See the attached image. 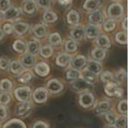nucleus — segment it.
I'll use <instances>...</instances> for the list:
<instances>
[{"label":"nucleus","mask_w":128,"mask_h":128,"mask_svg":"<svg viewBox=\"0 0 128 128\" xmlns=\"http://www.w3.org/2000/svg\"><path fill=\"white\" fill-rule=\"evenodd\" d=\"M105 92L110 97H121L123 95V90L118 88V84L115 82L108 83L105 87Z\"/></svg>","instance_id":"nucleus-1"},{"label":"nucleus","mask_w":128,"mask_h":128,"mask_svg":"<svg viewBox=\"0 0 128 128\" xmlns=\"http://www.w3.org/2000/svg\"><path fill=\"white\" fill-rule=\"evenodd\" d=\"M124 12V8L121 4L113 3L108 8V14L111 18H118Z\"/></svg>","instance_id":"nucleus-2"},{"label":"nucleus","mask_w":128,"mask_h":128,"mask_svg":"<svg viewBox=\"0 0 128 128\" xmlns=\"http://www.w3.org/2000/svg\"><path fill=\"white\" fill-rule=\"evenodd\" d=\"M16 99L21 102H26L31 94V89L28 87H22L17 88L14 92Z\"/></svg>","instance_id":"nucleus-3"},{"label":"nucleus","mask_w":128,"mask_h":128,"mask_svg":"<svg viewBox=\"0 0 128 128\" xmlns=\"http://www.w3.org/2000/svg\"><path fill=\"white\" fill-rule=\"evenodd\" d=\"M33 99L37 103H44L47 99V91L44 88H37L33 93Z\"/></svg>","instance_id":"nucleus-4"},{"label":"nucleus","mask_w":128,"mask_h":128,"mask_svg":"<svg viewBox=\"0 0 128 128\" xmlns=\"http://www.w3.org/2000/svg\"><path fill=\"white\" fill-rule=\"evenodd\" d=\"M94 96L91 93H84L80 96L79 103L83 108H88L94 103Z\"/></svg>","instance_id":"nucleus-5"},{"label":"nucleus","mask_w":128,"mask_h":128,"mask_svg":"<svg viewBox=\"0 0 128 128\" xmlns=\"http://www.w3.org/2000/svg\"><path fill=\"white\" fill-rule=\"evenodd\" d=\"M91 86H92V84H90L86 81H85L82 78H80V77L79 78L74 80V81L72 83V87L76 91H80V92L88 90Z\"/></svg>","instance_id":"nucleus-6"},{"label":"nucleus","mask_w":128,"mask_h":128,"mask_svg":"<svg viewBox=\"0 0 128 128\" xmlns=\"http://www.w3.org/2000/svg\"><path fill=\"white\" fill-rule=\"evenodd\" d=\"M46 88L50 92L57 94L63 90V84L57 79H51L47 82Z\"/></svg>","instance_id":"nucleus-7"},{"label":"nucleus","mask_w":128,"mask_h":128,"mask_svg":"<svg viewBox=\"0 0 128 128\" xmlns=\"http://www.w3.org/2000/svg\"><path fill=\"white\" fill-rule=\"evenodd\" d=\"M31 110V105L29 103L26 102H21L17 104L16 106L15 112L19 116H24L28 115Z\"/></svg>","instance_id":"nucleus-8"},{"label":"nucleus","mask_w":128,"mask_h":128,"mask_svg":"<svg viewBox=\"0 0 128 128\" xmlns=\"http://www.w3.org/2000/svg\"><path fill=\"white\" fill-rule=\"evenodd\" d=\"M34 71L38 75L44 77V76H46L49 74V72H50V66L46 63L40 62V63H38L35 66Z\"/></svg>","instance_id":"nucleus-9"},{"label":"nucleus","mask_w":128,"mask_h":128,"mask_svg":"<svg viewBox=\"0 0 128 128\" xmlns=\"http://www.w3.org/2000/svg\"><path fill=\"white\" fill-rule=\"evenodd\" d=\"M88 20H89V22L92 23V25L95 26L97 24H100L103 21L104 16H103V14L100 11H94L92 14H89Z\"/></svg>","instance_id":"nucleus-10"},{"label":"nucleus","mask_w":128,"mask_h":128,"mask_svg":"<svg viewBox=\"0 0 128 128\" xmlns=\"http://www.w3.org/2000/svg\"><path fill=\"white\" fill-rule=\"evenodd\" d=\"M84 34H86V37L88 38H94L99 35V29L94 25H88L84 31Z\"/></svg>","instance_id":"nucleus-11"},{"label":"nucleus","mask_w":128,"mask_h":128,"mask_svg":"<svg viewBox=\"0 0 128 128\" xmlns=\"http://www.w3.org/2000/svg\"><path fill=\"white\" fill-rule=\"evenodd\" d=\"M82 78L92 85L93 84H94L98 80V75L96 74L90 72L87 69L83 70V72L82 73Z\"/></svg>","instance_id":"nucleus-12"},{"label":"nucleus","mask_w":128,"mask_h":128,"mask_svg":"<svg viewBox=\"0 0 128 128\" xmlns=\"http://www.w3.org/2000/svg\"><path fill=\"white\" fill-rule=\"evenodd\" d=\"M70 61V56L65 53H61L58 55L56 60V63L59 66H66Z\"/></svg>","instance_id":"nucleus-13"},{"label":"nucleus","mask_w":128,"mask_h":128,"mask_svg":"<svg viewBox=\"0 0 128 128\" xmlns=\"http://www.w3.org/2000/svg\"><path fill=\"white\" fill-rule=\"evenodd\" d=\"M92 57L95 61H101L106 57V51L101 48H95L92 51Z\"/></svg>","instance_id":"nucleus-14"},{"label":"nucleus","mask_w":128,"mask_h":128,"mask_svg":"<svg viewBox=\"0 0 128 128\" xmlns=\"http://www.w3.org/2000/svg\"><path fill=\"white\" fill-rule=\"evenodd\" d=\"M86 69L88 70H89L90 72L98 75L102 70V65L98 61L90 60V61H88V63L87 64V68Z\"/></svg>","instance_id":"nucleus-15"},{"label":"nucleus","mask_w":128,"mask_h":128,"mask_svg":"<svg viewBox=\"0 0 128 128\" xmlns=\"http://www.w3.org/2000/svg\"><path fill=\"white\" fill-rule=\"evenodd\" d=\"M110 109V102H108L106 100H103V101L99 102L97 104V106L95 107V111L98 114H104V113H106L107 112H109Z\"/></svg>","instance_id":"nucleus-16"},{"label":"nucleus","mask_w":128,"mask_h":128,"mask_svg":"<svg viewBox=\"0 0 128 128\" xmlns=\"http://www.w3.org/2000/svg\"><path fill=\"white\" fill-rule=\"evenodd\" d=\"M28 27H29V26H28V23L19 22V23H15L13 26V29L14 30V32L16 34H18L20 35H22L25 34L28 31Z\"/></svg>","instance_id":"nucleus-17"},{"label":"nucleus","mask_w":128,"mask_h":128,"mask_svg":"<svg viewBox=\"0 0 128 128\" xmlns=\"http://www.w3.org/2000/svg\"><path fill=\"white\" fill-rule=\"evenodd\" d=\"M86 63V59L84 56L79 55L76 57L73 61H72V66H74V69L79 70L81 69Z\"/></svg>","instance_id":"nucleus-18"},{"label":"nucleus","mask_w":128,"mask_h":128,"mask_svg":"<svg viewBox=\"0 0 128 128\" xmlns=\"http://www.w3.org/2000/svg\"><path fill=\"white\" fill-rule=\"evenodd\" d=\"M3 128H26V126L19 119H11L4 124Z\"/></svg>","instance_id":"nucleus-19"},{"label":"nucleus","mask_w":128,"mask_h":128,"mask_svg":"<svg viewBox=\"0 0 128 128\" xmlns=\"http://www.w3.org/2000/svg\"><path fill=\"white\" fill-rule=\"evenodd\" d=\"M79 20H80L79 14L74 10H71L67 15L68 23L70 25H76L79 23Z\"/></svg>","instance_id":"nucleus-20"},{"label":"nucleus","mask_w":128,"mask_h":128,"mask_svg":"<svg viewBox=\"0 0 128 128\" xmlns=\"http://www.w3.org/2000/svg\"><path fill=\"white\" fill-rule=\"evenodd\" d=\"M20 14V9L16 7H10L8 8L4 12V16L8 20H12L18 17Z\"/></svg>","instance_id":"nucleus-21"},{"label":"nucleus","mask_w":128,"mask_h":128,"mask_svg":"<svg viewBox=\"0 0 128 128\" xmlns=\"http://www.w3.org/2000/svg\"><path fill=\"white\" fill-rule=\"evenodd\" d=\"M26 49H27V51L29 53V54L33 55L39 51L40 44L36 41H30L27 44Z\"/></svg>","instance_id":"nucleus-22"},{"label":"nucleus","mask_w":128,"mask_h":128,"mask_svg":"<svg viewBox=\"0 0 128 128\" xmlns=\"http://www.w3.org/2000/svg\"><path fill=\"white\" fill-rule=\"evenodd\" d=\"M34 34L38 38H43L46 33V28L43 24H37L33 28Z\"/></svg>","instance_id":"nucleus-23"},{"label":"nucleus","mask_w":128,"mask_h":128,"mask_svg":"<svg viewBox=\"0 0 128 128\" xmlns=\"http://www.w3.org/2000/svg\"><path fill=\"white\" fill-rule=\"evenodd\" d=\"M97 45L98 46H100V48H109L111 46L110 44V41L109 39V38L106 35H100L98 38L97 39Z\"/></svg>","instance_id":"nucleus-24"},{"label":"nucleus","mask_w":128,"mask_h":128,"mask_svg":"<svg viewBox=\"0 0 128 128\" xmlns=\"http://www.w3.org/2000/svg\"><path fill=\"white\" fill-rule=\"evenodd\" d=\"M20 63L26 67H31L34 64V57L32 54H26L22 57Z\"/></svg>","instance_id":"nucleus-25"},{"label":"nucleus","mask_w":128,"mask_h":128,"mask_svg":"<svg viewBox=\"0 0 128 128\" xmlns=\"http://www.w3.org/2000/svg\"><path fill=\"white\" fill-rule=\"evenodd\" d=\"M99 6V2L98 0H86L84 3L83 8L87 11H94Z\"/></svg>","instance_id":"nucleus-26"},{"label":"nucleus","mask_w":128,"mask_h":128,"mask_svg":"<svg viewBox=\"0 0 128 128\" xmlns=\"http://www.w3.org/2000/svg\"><path fill=\"white\" fill-rule=\"evenodd\" d=\"M70 35L74 40H77V41L82 40L84 35V30L82 28L76 27L71 31Z\"/></svg>","instance_id":"nucleus-27"},{"label":"nucleus","mask_w":128,"mask_h":128,"mask_svg":"<svg viewBox=\"0 0 128 128\" xmlns=\"http://www.w3.org/2000/svg\"><path fill=\"white\" fill-rule=\"evenodd\" d=\"M43 18L44 21L46 23H53L57 20L58 17H57V14L52 11H46L44 14Z\"/></svg>","instance_id":"nucleus-28"},{"label":"nucleus","mask_w":128,"mask_h":128,"mask_svg":"<svg viewBox=\"0 0 128 128\" xmlns=\"http://www.w3.org/2000/svg\"><path fill=\"white\" fill-rule=\"evenodd\" d=\"M13 48L18 53H22L26 50V45L22 41L16 40L13 44Z\"/></svg>","instance_id":"nucleus-29"},{"label":"nucleus","mask_w":128,"mask_h":128,"mask_svg":"<svg viewBox=\"0 0 128 128\" xmlns=\"http://www.w3.org/2000/svg\"><path fill=\"white\" fill-rule=\"evenodd\" d=\"M80 76V72L79 70L75 69H70L67 71L66 72V78L68 80H76L79 78Z\"/></svg>","instance_id":"nucleus-30"},{"label":"nucleus","mask_w":128,"mask_h":128,"mask_svg":"<svg viewBox=\"0 0 128 128\" xmlns=\"http://www.w3.org/2000/svg\"><path fill=\"white\" fill-rule=\"evenodd\" d=\"M100 79L104 83H111L114 80V76L112 72L109 71H104L102 72L100 75Z\"/></svg>","instance_id":"nucleus-31"},{"label":"nucleus","mask_w":128,"mask_h":128,"mask_svg":"<svg viewBox=\"0 0 128 128\" xmlns=\"http://www.w3.org/2000/svg\"><path fill=\"white\" fill-rule=\"evenodd\" d=\"M117 84H122L126 79V71L124 69H120L116 74V77L114 78Z\"/></svg>","instance_id":"nucleus-32"},{"label":"nucleus","mask_w":128,"mask_h":128,"mask_svg":"<svg viewBox=\"0 0 128 128\" xmlns=\"http://www.w3.org/2000/svg\"><path fill=\"white\" fill-rule=\"evenodd\" d=\"M116 40L122 45H126L128 42V35L126 32H119L116 35Z\"/></svg>","instance_id":"nucleus-33"},{"label":"nucleus","mask_w":128,"mask_h":128,"mask_svg":"<svg viewBox=\"0 0 128 128\" xmlns=\"http://www.w3.org/2000/svg\"><path fill=\"white\" fill-rule=\"evenodd\" d=\"M53 54V50L52 48V47L49 46V45H45L44 47H42V48L40 49V54L43 57L45 58H48L50 57H51Z\"/></svg>","instance_id":"nucleus-34"},{"label":"nucleus","mask_w":128,"mask_h":128,"mask_svg":"<svg viewBox=\"0 0 128 128\" xmlns=\"http://www.w3.org/2000/svg\"><path fill=\"white\" fill-rule=\"evenodd\" d=\"M23 9L25 11L26 13L27 14H33L34 11H35V4L34 2L32 1H28V2H26L24 5V7H23Z\"/></svg>","instance_id":"nucleus-35"},{"label":"nucleus","mask_w":128,"mask_h":128,"mask_svg":"<svg viewBox=\"0 0 128 128\" xmlns=\"http://www.w3.org/2000/svg\"><path fill=\"white\" fill-rule=\"evenodd\" d=\"M115 127L117 128H127V117L121 116L116 118L115 121Z\"/></svg>","instance_id":"nucleus-36"},{"label":"nucleus","mask_w":128,"mask_h":128,"mask_svg":"<svg viewBox=\"0 0 128 128\" xmlns=\"http://www.w3.org/2000/svg\"><path fill=\"white\" fill-rule=\"evenodd\" d=\"M49 40H50V42L52 45H60L61 42H62L61 36H60L59 34L57 33V32H54V33L51 34V35H50Z\"/></svg>","instance_id":"nucleus-37"},{"label":"nucleus","mask_w":128,"mask_h":128,"mask_svg":"<svg viewBox=\"0 0 128 128\" xmlns=\"http://www.w3.org/2000/svg\"><path fill=\"white\" fill-rule=\"evenodd\" d=\"M10 71L13 73H20L22 70V66L20 63V62L14 60L10 63Z\"/></svg>","instance_id":"nucleus-38"},{"label":"nucleus","mask_w":128,"mask_h":128,"mask_svg":"<svg viewBox=\"0 0 128 128\" xmlns=\"http://www.w3.org/2000/svg\"><path fill=\"white\" fill-rule=\"evenodd\" d=\"M11 87H12V84H11L10 81L7 79V78H4V79L2 80L1 82H0V88L3 91H9L11 88Z\"/></svg>","instance_id":"nucleus-39"},{"label":"nucleus","mask_w":128,"mask_h":128,"mask_svg":"<svg viewBox=\"0 0 128 128\" xmlns=\"http://www.w3.org/2000/svg\"><path fill=\"white\" fill-rule=\"evenodd\" d=\"M77 46L74 40H68L65 43V49L68 52H74L76 50Z\"/></svg>","instance_id":"nucleus-40"},{"label":"nucleus","mask_w":128,"mask_h":128,"mask_svg":"<svg viewBox=\"0 0 128 128\" xmlns=\"http://www.w3.org/2000/svg\"><path fill=\"white\" fill-rule=\"evenodd\" d=\"M116 27V23L113 20H108L104 24V29L106 32L112 31Z\"/></svg>","instance_id":"nucleus-41"},{"label":"nucleus","mask_w":128,"mask_h":128,"mask_svg":"<svg viewBox=\"0 0 128 128\" xmlns=\"http://www.w3.org/2000/svg\"><path fill=\"white\" fill-rule=\"evenodd\" d=\"M32 78V75L29 72H26L22 73L20 77H19V81L21 83H28V81H31Z\"/></svg>","instance_id":"nucleus-42"},{"label":"nucleus","mask_w":128,"mask_h":128,"mask_svg":"<svg viewBox=\"0 0 128 128\" xmlns=\"http://www.w3.org/2000/svg\"><path fill=\"white\" fill-rule=\"evenodd\" d=\"M10 101V95L7 93H1L0 94V104L2 106L8 105Z\"/></svg>","instance_id":"nucleus-43"},{"label":"nucleus","mask_w":128,"mask_h":128,"mask_svg":"<svg viewBox=\"0 0 128 128\" xmlns=\"http://www.w3.org/2000/svg\"><path fill=\"white\" fill-rule=\"evenodd\" d=\"M118 109L121 113L126 115L127 112H128V101H127V100H123L122 101H121L118 106Z\"/></svg>","instance_id":"nucleus-44"},{"label":"nucleus","mask_w":128,"mask_h":128,"mask_svg":"<svg viewBox=\"0 0 128 128\" xmlns=\"http://www.w3.org/2000/svg\"><path fill=\"white\" fill-rule=\"evenodd\" d=\"M116 118H117L116 115L112 112H108L105 115V119H106V122L108 124H110V125H112L115 123Z\"/></svg>","instance_id":"nucleus-45"},{"label":"nucleus","mask_w":128,"mask_h":128,"mask_svg":"<svg viewBox=\"0 0 128 128\" xmlns=\"http://www.w3.org/2000/svg\"><path fill=\"white\" fill-rule=\"evenodd\" d=\"M9 66V60L6 57H1L0 58V69L2 70L6 69Z\"/></svg>","instance_id":"nucleus-46"},{"label":"nucleus","mask_w":128,"mask_h":128,"mask_svg":"<svg viewBox=\"0 0 128 128\" xmlns=\"http://www.w3.org/2000/svg\"><path fill=\"white\" fill-rule=\"evenodd\" d=\"M36 2L40 7L44 8H47L51 5L50 0H36Z\"/></svg>","instance_id":"nucleus-47"},{"label":"nucleus","mask_w":128,"mask_h":128,"mask_svg":"<svg viewBox=\"0 0 128 128\" xmlns=\"http://www.w3.org/2000/svg\"><path fill=\"white\" fill-rule=\"evenodd\" d=\"M10 0H0V11H6L9 8Z\"/></svg>","instance_id":"nucleus-48"},{"label":"nucleus","mask_w":128,"mask_h":128,"mask_svg":"<svg viewBox=\"0 0 128 128\" xmlns=\"http://www.w3.org/2000/svg\"><path fill=\"white\" fill-rule=\"evenodd\" d=\"M13 31V26L10 23H6L3 26V32L6 34H10Z\"/></svg>","instance_id":"nucleus-49"},{"label":"nucleus","mask_w":128,"mask_h":128,"mask_svg":"<svg viewBox=\"0 0 128 128\" xmlns=\"http://www.w3.org/2000/svg\"><path fill=\"white\" fill-rule=\"evenodd\" d=\"M33 128H48V125L43 121H36L33 124Z\"/></svg>","instance_id":"nucleus-50"},{"label":"nucleus","mask_w":128,"mask_h":128,"mask_svg":"<svg viewBox=\"0 0 128 128\" xmlns=\"http://www.w3.org/2000/svg\"><path fill=\"white\" fill-rule=\"evenodd\" d=\"M7 117V111L4 107L0 106V120L4 119Z\"/></svg>","instance_id":"nucleus-51"},{"label":"nucleus","mask_w":128,"mask_h":128,"mask_svg":"<svg viewBox=\"0 0 128 128\" xmlns=\"http://www.w3.org/2000/svg\"><path fill=\"white\" fill-rule=\"evenodd\" d=\"M58 3L63 6H67L71 2V0H58Z\"/></svg>","instance_id":"nucleus-52"},{"label":"nucleus","mask_w":128,"mask_h":128,"mask_svg":"<svg viewBox=\"0 0 128 128\" xmlns=\"http://www.w3.org/2000/svg\"><path fill=\"white\" fill-rule=\"evenodd\" d=\"M122 27L124 28V29L125 31L127 30V17H125L124 21L122 22Z\"/></svg>","instance_id":"nucleus-53"},{"label":"nucleus","mask_w":128,"mask_h":128,"mask_svg":"<svg viewBox=\"0 0 128 128\" xmlns=\"http://www.w3.org/2000/svg\"><path fill=\"white\" fill-rule=\"evenodd\" d=\"M3 37H4V32H3L2 29H0V40H1Z\"/></svg>","instance_id":"nucleus-54"},{"label":"nucleus","mask_w":128,"mask_h":128,"mask_svg":"<svg viewBox=\"0 0 128 128\" xmlns=\"http://www.w3.org/2000/svg\"><path fill=\"white\" fill-rule=\"evenodd\" d=\"M3 16H4V14L2 11H0V20L3 18Z\"/></svg>","instance_id":"nucleus-55"},{"label":"nucleus","mask_w":128,"mask_h":128,"mask_svg":"<svg viewBox=\"0 0 128 128\" xmlns=\"http://www.w3.org/2000/svg\"><path fill=\"white\" fill-rule=\"evenodd\" d=\"M106 128H117L116 127H115V126H113V125H110L109 127H107Z\"/></svg>","instance_id":"nucleus-56"},{"label":"nucleus","mask_w":128,"mask_h":128,"mask_svg":"<svg viewBox=\"0 0 128 128\" xmlns=\"http://www.w3.org/2000/svg\"><path fill=\"white\" fill-rule=\"evenodd\" d=\"M27 1H28H28H31V0H27Z\"/></svg>","instance_id":"nucleus-57"}]
</instances>
